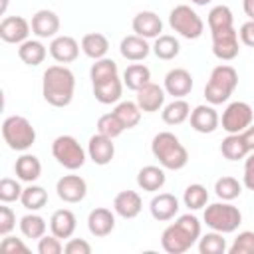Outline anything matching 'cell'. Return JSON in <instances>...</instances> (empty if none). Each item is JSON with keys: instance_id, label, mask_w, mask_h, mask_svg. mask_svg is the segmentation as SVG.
<instances>
[{"instance_id": "cell-23", "label": "cell", "mask_w": 254, "mask_h": 254, "mask_svg": "<svg viewBox=\"0 0 254 254\" xmlns=\"http://www.w3.org/2000/svg\"><path fill=\"white\" fill-rule=\"evenodd\" d=\"M119 52L125 60L129 62H143L151 52L153 48L149 46L147 38L143 36H137V34H131V36H125L119 44Z\"/></svg>"}, {"instance_id": "cell-4", "label": "cell", "mask_w": 254, "mask_h": 254, "mask_svg": "<svg viewBox=\"0 0 254 254\" xmlns=\"http://www.w3.org/2000/svg\"><path fill=\"white\" fill-rule=\"evenodd\" d=\"M236 85H238V71L228 64H220L210 71L208 83L204 85V99L210 105H220L230 99Z\"/></svg>"}, {"instance_id": "cell-10", "label": "cell", "mask_w": 254, "mask_h": 254, "mask_svg": "<svg viewBox=\"0 0 254 254\" xmlns=\"http://www.w3.org/2000/svg\"><path fill=\"white\" fill-rule=\"evenodd\" d=\"M240 52V44H238V32L232 28L220 30V32H212V54L222 60V62H230L238 56Z\"/></svg>"}, {"instance_id": "cell-21", "label": "cell", "mask_w": 254, "mask_h": 254, "mask_svg": "<svg viewBox=\"0 0 254 254\" xmlns=\"http://www.w3.org/2000/svg\"><path fill=\"white\" fill-rule=\"evenodd\" d=\"M131 26H133V32H135L137 36H143V38H147V40L159 38L161 32H163V22H161V18H159L155 12H151V10L137 12L135 18H133V22H131Z\"/></svg>"}, {"instance_id": "cell-34", "label": "cell", "mask_w": 254, "mask_h": 254, "mask_svg": "<svg viewBox=\"0 0 254 254\" xmlns=\"http://www.w3.org/2000/svg\"><path fill=\"white\" fill-rule=\"evenodd\" d=\"M20 202H22V206L24 208H28V210H40V208H44L46 206V202H48V190L44 189V187H40V185H34V183H30L24 190H22V196H20Z\"/></svg>"}, {"instance_id": "cell-33", "label": "cell", "mask_w": 254, "mask_h": 254, "mask_svg": "<svg viewBox=\"0 0 254 254\" xmlns=\"http://www.w3.org/2000/svg\"><path fill=\"white\" fill-rule=\"evenodd\" d=\"M151 48H153V54L159 60H165V62L175 60L179 56V52H181L179 40L175 36H171V34H161L159 38H155V44Z\"/></svg>"}, {"instance_id": "cell-25", "label": "cell", "mask_w": 254, "mask_h": 254, "mask_svg": "<svg viewBox=\"0 0 254 254\" xmlns=\"http://www.w3.org/2000/svg\"><path fill=\"white\" fill-rule=\"evenodd\" d=\"M75 226H77V218L69 208H60L50 218V230L58 238H71Z\"/></svg>"}, {"instance_id": "cell-38", "label": "cell", "mask_w": 254, "mask_h": 254, "mask_svg": "<svg viewBox=\"0 0 254 254\" xmlns=\"http://www.w3.org/2000/svg\"><path fill=\"white\" fill-rule=\"evenodd\" d=\"M183 202H185V206L189 210H200V208H204L206 202H208V190H206V187H202L198 183L189 185L185 189V192H183Z\"/></svg>"}, {"instance_id": "cell-20", "label": "cell", "mask_w": 254, "mask_h": 254, "mask_svg": "<svg viewBox=\"0 0 254 254\" xmlns=\"http://www.w3.org/2000/svg\"><path fill=\"white\" fill-rule=\"evenodd\" d=\"M115 228V210L111 212L109 208H103V206H97L93 208L89 214H87V230L97 236V238H103L107 234H111Z\"/></svg>"}, {"instance_id": "cell-7", "label": "cell", "mask_w": 254, "mask_h": 254, "mask_svg": "<svg viewBox=\"0 0 254 254\" xmlns=\"http://www.w3.org/2000/svg\"><path fill=\"white\" fill-rule=\"evenodd\" d=\"M52 155L54 159L67 171H77L85 165L87 153L79 145V141L71 135H60L52 143Z\"/></svg>"}, {"instance_id": "cell-52", "label": "cell", "mask_w": 254, "mask_h": 254, "mask_svg": "<svg viewBox=\"0 0 254 254\" xmlns=\"http://www.w3.org/2000/svg\"><path fill=\"white\" fill-rule=\"evenodd\" d=\"M242 10L250 20H254V0H242Z\"/></svg>"}, {"instance_id": "cell-35", "label": "cell", "mask_w": 254, "mask_h": 254, "mask_svg": "<svg viewBox=\"0 0 254 254\" xmlns=\"http://www.w3.org/2000/svg\"><path fill=\"white\" fill-rule=\"evenodd\" d=\"M46 228H48L46 226V220L40 214H36L34 210L30 214H24L20 218V232L26 238H30V240H40L46 234Z\"/></svg>"}, {"instance_id": "cell-47", "label": "cell", "mask_w": 254, "mask_h": 254, "mask_svg": "<svg viewBox=\"0 0 254 254\" xmlns=\"http://www.w3.org/2000/svg\"><path fill=\"white\" fill-rule=\"evenodd\" d=\"M64 252L65 254H89L91 252V246L83 238H69L67 244L64 246Z\"/></svg>"}, {"instance_id": "cell-42", "label": "cell", "mask_w": 254, "mask_h": 254, "mask_svg": "<svg viewBox=\"0 0 254 254\" xmlns=\"http://www.w3.org/2000/svg\"><path fill=\"white\" fill-rule=\"evenodd\" d=\"M123 131H125V127H123V123L117 119V115H115L113 111H111V113H105V115H101V117L97 119V133H101V135H107V137L115 139V137H119Z\"/></svg>"}, {"instance_id": "cell-19", "label": "cell", "mask_w": 254, "mask_h": 254, "mask_svg": "<svg viewBox=\"0 0 254 254\" xmlns=\"http://www.w3.org/2000/svg\"><path fill=\"white\" fill-rule=\"evenodd\" d=\"M149 210H151V216L159 222H167L171 218L177 216L179 212V198L171 192H159L151 198V204H149Z\"/></svg>"}, {"instance_id": "cell-15", "label": "cell", "mask_w": 254, "mask_h": 254, "mask_svg": "<svg viewBox=\"0 0 254 254\" xmlns=\"http://www.w3.org/2000/svg\"><path fill=\"white\" fill-rule=\"evenodd\" d=\"M32 34H36L40 40H46V38H56L58 32H60V18L54 10H38L34 16H32Z\"/></svg>"}, {"instance_id": "cell-32", "label": "cell", "mask_w": 254, "mask_h": 254, "mask_svg": "<svg viewBox=\"0 0 254 254\" xmlns=\"http://www.w3.org/2000/svg\"><path fill=\"white\" fill-rule=\"evenodd\" d=\"M190 117V105L181 97V99H173L171 103H167L163 107V121L167 125H181Z\"/></svg>"}, {"instance_id": "cell-29", "label": "cell", "mask_w": 254, "mask_h": 254, "mask_svg": "<svg viewBox=\"0 0 254 254\" xmlns=\"http://www.w3.org/2000/svg\"><path fill=\"white\" fill-rule=\"evenodd\" d=\"M46 56H48V50L40 40H26L18 48V58L26 65H32V67L40 65L46 60Z\"/></svg>"}, {"instance_id": "cell-2", "label": "cell", "mask_w": 254, "mask_h": 254, "mask_svg": "<svg viewBox=\"0 0 254 254\" xmlns=\"http://www.w3.org/2000/svg\"><path fill=\"white\" fill-rule=\"evenodd\" d=\"M200 238V222L194 214H181L173 224H169L161 234V246L169 254L187 252Z\"/></svg>"}, {"instance_id": "cell-6", "label": "cell", "mask_w": 254, "mask_h": 254, "mask_svg": "<svg viewBox=\"0 0 254 254\" xmlns=\"http://www.w3.org/2000/svg\"><path fill=\"white\" fill-rule=\"evenodd\" d=\"M202 218H204L208 228L222 232V234H230L242 224V212L234 204H230V200L208 204L204 208Z\"/></svg>"}, {"instance_id": "cell-12", "label": "cell", "mask_w": 254, "mask_h": 254, "mask_svg": "<svg viewBox=\"0 0 254 254\" xmlns=\"http://www.w3.org/2000/svg\"><path fill=\"white\" fill-rule=\"evenodd\" d=\"M30 22L22 16H6L2 18L0 22V38L6 42V44H22L28 40L30 36Z\"/></svg>"}, {"instance_id": "cell-48", "label": "cell", "mask_w": 254, "mask_h": 254, "mask_svg": "<svg viewBox=\"0 0 254 254\" xmlns=\"http://www.w3.org/2000/svg\"><path fill=\"white\" fill-rule=\"evenodd\" d=\"M0 250H2V252H28V246H26L20 238L6 234V236L2 238V242H0Z\"/></svg>"}, {"instance_id": "cell-16", "label": "cell", "mask_w": 254, "mask_h": 254, "mask_svg": "<svg viewBox=\"0 0 254 254\" xmlns=\"http://www.w3.org/2000/svg\"><path fill=\"white\" fill-rule=\"evenodd\" d=\"M190 127L196 131V133H214L218 129V123H220V117L214 109V105H196L192 111H190Z\"/></svg>"}, {"instance_id": "cell-11", "label": "cell", "mask_w": 254, "mask_h": 254, "mask_svg": "<svg viewBox=\"0 0 254 254\" xmlns=\"http://www.w3.org/2000/svg\"><path fill=\"white\" fill-rule=\"evenodd\" d=\"M56 192H58V196L64 202L75 204V202H81L85 198V194H87V183L79 175H64L56 183Z\"/></svg>"}, {"instance_id": "cell-36", "label": "cell", "mask_w": 254, "mask_h": 254, "mask_svg": "<svg viewBox=\"0 0 254 254\" xmlns=\"http://www.w3.org/2000/svg\"><path fill=\"white\" fill-rule=\"evenodd\" d=\"M208 28H210V34L212 32H220V30H226V28H232L234 24V16H232V10L224 4H218L214 8H210L208 12Z\"/></svg>"}, {"instance_id": "cell-41", "label": "cell", "mask_w": 254, "mask_h": 254, "mask_svg": "<svg viewBox=\"0 0 254 254\" xmlns=\"http://www.w3.org/2000/svg\"><path fill=\"white\" fill-rule=\"evenodd\" d=\"M214 192L220 200H234L242 192V185L234 177H220L214 183Z\"/></svg>"}, {"instance_id": "cell-43", "label": "cell", "mask_w": 254, "mask_h": 254, "mask_svg": "<svg viewBox=\"0 0 254 254\" xmlns=\"http://www.w3.org/2000/svg\"><path fill=\"white\" fill-rule=\"evenodd\" d=\"M22 187H20V183L16 181V179H10V177H4L2 181H0V200L2 202H16V200H20V196H22Z\"/></svg>"}, {"instance_id": "cell-24", "label": "cell", "mask_w": 254, "mask_h": 254, "mask_svg": "<svg viewBox=\"0 0 254 254\" xmlns=\"http://www.w3.org/2000/svg\"><path fill=\"white\" fill-rule=\"evenodd\" d=\"M14 173L24 183H36L42 175V163L36 155L22 153L14 163Z\"/></svg>"}, {"instance_id": "cell-5", "label": "cell", "mask_w": 254, "mask_h": 254, "mask_svg": "<svg viewBox=\"0 0 254 254\" xmlns=\"http://www.w3.org/2000/svg\"><path fill=\"white\" fill-rule=\"evenodd\" d=\"M2 137H4V143L12 151L24 153L36 143V129L26 117L10 115L2 123Z\"/></svg>"}, {"instance_id": "cell-3", "label": "cell", "mask_w": 254, "mask_h": 254, "mask_svg": "<svg viewBox=\"0 0 254 254\" xmlns=\"http://www.w3.org/2000/svg\"><path fill=\"white\" fill-rule=\"evenodd\" d=\"M151 153L155 155L159 165L169 171H181L189 163V153H187L185 145L171 131H161L153 137Z\"/></svg>"}, {"instance_id": "cell-27", "label": "cell", "mask_w": 254, "mask_h": 254, "mask_svg": "<svg viewBox=\"0 0 254 254\" xmlns=\"http://www.w3.org/2000/svg\"><path fill=\"white\" fill-rule=\"evenodd\" d=\"M165 169L157 167V165H147L137 173V185L139 189L147 190V192H157L165 187Z\"/></svg>"}, {"instance_id": "cell-17", "label": "cell", "mask_w": 254, "mask_h": 254, "mask_svg": "<svg viewBox=\"0 0 254 254\" xmlns=\"http://www.w3.org/2000/svg\"><path fill=\"white\" fill-rule=\"evenodd\" d=\"M50 56L58 64H71L79 56V44L71 36H56L50 42Z\"/></svg>"}, {"instance_id": "cell-31", "label": "cell", "mask_w": 254, "mask_h": 254, "mask_svg": "<svg viewBox=\"0 0 254 254\" xmlns=\"http://www.w3.org/2000/svg\"><path fill=\"white\" fill-rule=\"evenodd\" d=\"M220 153L228 161H238V159H244L250 153V149L246 147L240 133H228L220 143Z\"/></svg>"}, {"instance_id": "cell-51", "label": "cell", "mask_w": 254, "mask_h": 254, "mask_svg": "<svg viewBox=\"0 0 254 254\" xmlns=\"http://www.w3.org/2000/svg\"><path fill=\"white\" fill-rule=\"evenodd\" d=\"M242 139H244V143H246V147L250 149V151H254V123L250 125V127H246L242 133Z\"/></svg>"}, {"instance_id": "cell-54", "label": "cell", "mask_w": 254, "mask_h": 254, "mask_svg": "<svg viewBox=\"0 0 254 254\" xmlns=\"http://www.w3.org/2000/svg\"><path fill=\"white\" fill-rule=\"evenodd\" d=\"M8 2H10V0H2V6H0V14H6V8H8Z\"/></svg>"}, {"instance_id": "cell-40", "label": "cell", "mask_w": 254, "mask_h": 254, "mask_svg": "<svg viewBox=\"0 0 254 254\" xmlns=\"http://www.w3.org/2000/svg\"><path fill=\"white\" fill-rule=\"evenodd\" d=\"M228 250L226 240L222 238V232H206L198 238V252L200 254H224Z\"/></svg>"}, {"instance_id": "cell-28", "label": "cell", "mask_w": 254, "mask_h": 254, "mask_svg": "<svg viewBox=\"0 0 254 254\" xmlns=\"http://www.w3.org/2000/svg\"><path fill=\"white\" fill-rule=\"evenodd\" d=\"M81 50L91 60H101L109 52V40L101 32H89L81 38Z\"/></svg>"}, {"instance_id": "cell-9", "label": "cell", "mask_w": 254, "mask_h": 254, "mask_svg": "<svg viewBox=\"0 0 254 254\" xmlns=\"http://www.w3.org/2000/svg\"><path fill=\"white\" fill-rule=\"evenodd\" d=\"M254 111L246 101H232L222 111V129L226 133H242L246 127L252 125Z\"/></svg>"}, {"instance_id": "cell-37", "label": "cell", "mask_w": 254, "mask_h": 254, "mask_svg": "<svg viewBox=\"0 0 254 254\" xmlns=\"http://www.w3.org/2000/svg\"><path fill=\"white\" fill-rule=\"evenodd\" d=\"M113 113L117 115V119L123 123L125 129H133L141 121V107L137 105V101H119Z\"/></svg>"}, {"instance_id": "cell-26", "label": "cell", "mask_w": 254, "mask_h": 254, "mask_svg": "<svg viewBox=\"0 0 254 254\" xmlns=\"http://www.w3.org/2000/svg\"><path fill=\"white\" fill-rule=\"evenodd\" d=\"M121 93H123V79H119V75L105 79V81H99V83H93V95L103 105L119 103Z\"/></svg>"}, {"instance_id": "cell-30", "label": "cell", "mask_w": 254, "mask_h": 254, "mask_svg": "<svg viewBox=\"0 0 254 254\" xmlns=\"http://www.w3.org/2000/svg\"><path fill=\"white\" fill-rule=\"evenodd\" d=\"M151 81V69L145 64H131L123 71V85L131 91H139L145 83Z\"/></svg>"}, {"instance_id": "cell-39", "label": "cell", "mask_w": 254, "mask_h": 254, "mask_svg": "<svg viewBox=\"0 0 254 254\" xmlns=\"http://www.w3.org/2000/svg\"><path fill=\"white\" fill-rule=\"evenodd\" d=\"M117 64L111 58H101V60H93V65L89 69V77L91 83H99L111 77H117Z\"/></svg>"}, {"instance_id": "cell-8", "label": "cell", "mask_w": 254, "mask_h": 254, "mask_svg": "<svg viewBox=\"0 0 254 254\" xmlns=\"http://www.w3.org/2000/svg\"><path fill=\"white\" fill-rule=\"evenodd\" d=\"M169 26L187 40H196L204 32V22L200 16L187 4H179L169 14Z\"/></svg>"}, {"instance_id": "cell-46", "label": "cell", "mask_w": 254, "mask_h": 254, "mask_svg": "<svg viewBox=\"0 0 254 254\" xmlns=\"http://www.w3.org/2000/svg\"><path fill=\"white\" fill-rule=\"evenodd\" d=\"M14 226H16V214H14V210H12L10 206H6V202H4V206H0V234H2V236L10 234V232L14 230Z\"/></svg>"}, {"instance_id": "cell-1", "label": "cell", "mask_w": 254, "mask_h": 254, "mask_svg": "<svg viewBox=\"0 0 254 254\" xmlns=\"http://www.w3.org/2000/svg\"><path fill=\"white\" fill-rule=\"evenodd\" d=\"M75 75L64 64L50 65L42 77V95L54 107H67L73 99Z\"/></svg>"}, {"instance_id": "cell-14", "label": "cell", "mask_w": 254, "mask_h": 254, "mask_svg": "<svg viewBox=\"0 0 254 254\" xmlns=\"http://www.w3.org/2000/svg\"><path fill=\"white\" fill-rule=\"evenodd\" d=\"M163 87L169 95H173L175 99H181L192 91V75L185 67H175V69L167 71Z\"/></svg>"}, {"instance_id": "cell-45", "label": "cell", "mask_w": 254, "mask_h": 254, "mask_svg": "<svg viewBox=\"0 0 254 254\" xmlns=\"http://www.w3.org/2000/svg\"><path fill=\"white\" fill-rule=\"evenodd\" d=\"M60 240L62 238H58L56 234H44L38 240V252L40 254H60V252H64V244Z\"/></svg>"}, {"instance_id": "cell-50", "label": "cell", "mask_w": 254, "mask_h": 254, "mask_svg": "<svg viewBox=\"0 0 254 254\" xmlns=\"http://www.w3.org/2000/svg\"><path fill=\"white\" fill-rule=\"evenodd\" d=\"M244 185L246 189L254 190V151H250L244 161Z\"/></svg>"}, {"instance_id": "cell-22", "label": "cell", "mask_w": 254, "mask_h": 254, "mask_svg": "<svg viewBox=\"0 0 254 254\" xmlns=\"http://www.w3.org/2000/svg\"><path fill=\"white\" fill-rule=\"evenodd\" d=\"M141 208H143V200H141L139 192H135V190H121L113 198V210L121 218L131 220V218L139 216Z\"/></svg>"}, {"instance_id": "cell-18", "label": "cell", "mask_w": 254, "mask_h": 254, "mask_svg": "<svg viewBox=\"0 0 254 254\" xmlns=\"http://www.w3.org/2000/svg\"><path fill=\"white\" fill-rule=\"evenodd\" d=\"M135 93H137V105L145 113H155V111H159L165 105V93L167 91H165V87H161V85H157L153 81L145 83Z\"/></svg>"}, {"instance_id": "cell-49", "label": "cell", "mask_w": 254, "mask_h": 254, "mask_svg": "<svg viewBox=\"0 0 254 254\" xmlns=\"http://www.w3.org/2000/svg\"><path fill=\"white\" fill-rule=\"evenodd\" d=\"M238 36H240V42H242L244 46H248V48H254V20H248V22H244V24L240 26V32H238Z\"/></svg>"}, {"instance_id": "cell-44", "label": "cell", "mask_w": 254, "mask_h": 254, "mask_svg": "<svg viewBox=\"0 0 254 254\" xmlns=\"http://www.w3.org/2000/svg\"><path fill=\"white\" fill-rule=\"evenodd\" d=\"M228 254H254V232L252 230L240 232L230 244Z\"/></svg>"}, {"instance_id": "cell-53", "label": "cell", "mask_w": 254, "mask_h": 254, "mask_svg": "<svg viewBox=\"0 0 254 254\" xmlns=\"http://www.w3.org/2000/svg\"><path fill=\"white\" fill-rule=\"evenodd\" d=\"M192 4H196V6H206V4H210L212 0H190Z\"/></svg>"}, {"instance_id": "cell-13", "label": "cell", "mask_w": 254, "mask_h": 254, "mask_svg": "<svg viewBox=\"0 0 254 254\" xmlns=\"http://www.w3.org/2000/svg\"><path fill=\"white\" fill-rule=\"evenodd\" d=\"M87 157L99 165V167H105L113 161L115 157V143L111 137L107 135H101V133H95L89 137V143H87Z\"/></svg>"}]
</instances>
